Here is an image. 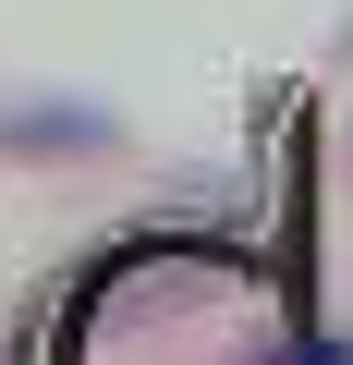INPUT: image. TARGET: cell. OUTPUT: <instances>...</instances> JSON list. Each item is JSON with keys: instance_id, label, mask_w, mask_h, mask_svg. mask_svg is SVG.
<instances>
[{"instance_id": "1", "label": "cell", "mask_w": 353, "mask_h": 365, "mask_svg": "<svg viewBox=\"0 0 353 365\" xmlns=\"http://www.w3.org/2000/svg\"><path fill=\"white\" fill-rule=\"evenodd\" d=\"M0 146H13V158H98L110 122H98V110H13V122H0Z\"/></svg>"}]
</instances>
